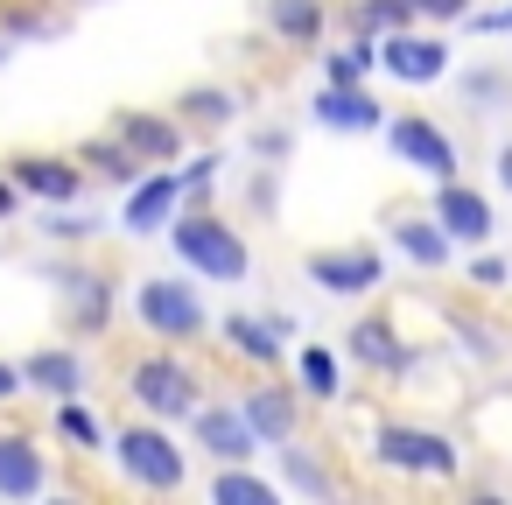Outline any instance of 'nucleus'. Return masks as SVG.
Masks as SVG:
<instances>
[{
	"label": "nucleus",
	"mask_w": 512,
	"mask_h": 505,
	"mask_svg": "<svg viewBox=\"0 0 512 505\" xmlns=\"http://www.w3.org/2000/svg\"><path fill=\"white\" fill-rule=\"evenodd\" d=\"M218 169H225L218 155H197V162L183 169V197H197V190H211V183H218Z\"/></svg>",
	"instance_id": "nucleus-31"
},
{
	"label": "nucleus",
	"mask_w": 512,
	"mask_h": 505,
	"mask_svg": "<svg viewBox=\"0 0 512 505\" xmlns=\"http://www.w3.org/2000/svg\"><path fill=\"white\" fill-rule=\"evenodd\" d=\"M22 393V365H0V400H15Z\"/></svg>",
	"instance_id": "nucleus-37"
},
{
	"label": "nucleus",
	"mask_w": 512,
	"mask_h": 505,
	"mask_svg": "<svg viewBox=\"0 0 512 505\" xmlns=\"http://www.w3.org/2000/svg\"><path fill=\"white\" fill-rule=\"evenodd\" d=\"M15 204H22V190H15L8 176H0V225H8V218H15Z\"/></svg>",
	"instance_id": "nucleus-36"
},
{
	"label": "nucleus",
	"mask_w": 512,
	"mask_h": 505,
	"mask_svg": "<svg viewBox=\"0 0 512 505\" xmlns=\"http://www.w3.org/2000/svg\"><path fill=\"white\" fill-rule=\"evenodd\" d=\"M267 29L288 43H316L323 36V0H267Z\"/></svg>",
	"instance_id": "nucleus-23"
},
{
	"label": "nucleus",
	"mask_w": 512,
	"mask_h": 505,
	"mask_svg": "<svg viewBox=\"0 0 512 505\" xmlns=\"http://www.w3.org/2000/svg\"><path fill=\"white\" fill-rule=\"evenodd\" d=\"M64 295H71V330H78V337H99V330L113 323V281L71 267V274H64Z\"/></svg>",
	"instance_id": "nucleus-16"
},
{
	"label": "nucleus",
	"mask_w": 512,
	"mask_h": 505,
	"mask_svg": "<svg viewBox=\"0 0 512 505\" xmlns=\"http://www.w3.org/2000/svg\"><path fill=\"white\" fill-rule=\"evenodd\" d=\"M176 204H183V176H169V169L141 176V183H134V197H127V232L176 225Z\"/></svg>",
	"instance_id": "nucleus-13"
},
{
	"label": "nucleus",
	"mask_w": 512,
	"mask_h": 505,
	"mask_svg": "<svg viewBox=\"0 0 512 505\" xmlns=\"http://www.w3.org/2000/svg\"><path fill=\"white\" fill-rule=\"evenodd\" d=\"M113 456H120V470H127L141 491H176V484H183V449L162 435V421H155V428H127V435L113 442Z\"/></svg>",
	"instance_id": "nucleus-5"
},
{
	"label": "nucleus",
	"mask_w": 512,
	"mask_h": 505,
	"mask_svg": "<svg viewBox=\"0 0 512 505\" xmlns=\"http://www.w3.org/2000/svg\"><path fill=\"white\" fill-rule=\"evenodd\" d=\"M316 120L330 134H379L386 127V106L365 92V85H323L316 92Z\"/></svg>",
	"instance_id": "nucleus-11"
},
{
	"label": "nucleus",
	"mask_w": 512,
	"mask_h": 505,
	"mask_svg": "<svg viewBox=\"0 0 512 505\" xmlns=\"http://www.w3.org/2000/svg\"><path fill=\"white\" fill-rule=\"evenodd\" d=\"M92 232H99L92 218H57V225H50V239H92Z\"/></svg>",
	"instance_id": "nucleus-35"
},
{
	"label": "nucleus",
	"mask_w": 512,
	"mask_h": 505,
	"mask_svg": "<svg viewBox=\"0 0 512 505\" xmlns=\"http://www.w3.org/2000/svg\"><path fill=\"white\" fill-rule=\"evenodd\" d=\"M372 64H379V50H372V43H344V50L323 64V78H330V85H365V78H372Z\"/></svg>",
	"instance_id": "nucleus-28"
},
{
	"label": "nucleus",
	"mask_w": 512,
	"mask_h": 505,
	"mask_svg": "<svg viewBox=\"0 0 512 505\" xmlns=\"http://www.w3.org/2000/svg\"><path fill=\"white\" fill-rule=\"evenodd\" d=\"M470 281H477V288H505V260H498V253L470 260Z\"/></svg>",
	"instance_id": "nucleus-33"
},
{
	"label": "nucleus",
	"mask_w": 512,
	"mask_h": 505,
	"mask_svg": "<svg viewBox=\"0 0 512 505\" xmlns=\"http://www.w3.org/2000/svg\"><path fill=\"white\" fill-rule=\"evenodd\" d=\"M470 505H505V498H498V491H477V498H470Z\"/></svg>",
	"instance_id": "nucleus-39"
},
{
	"label": "nucleus",
	"mask_w": 512,
	"mask_h": 505,
	"mask_svg": "<svg viewBox=\"0 0 512 505\" xmlns=\"http://www.w3.org/2000/svg\"><path fill=\"white\" fill-rule=\"evenodd\" d=\"M309 281L323 295H372L386 281V260L372 246H330V253H309Z\"/></svg>",
	"instance_id": "nucleus-8"
},
{
	"label": "nucleus",
	"mask_w": 512,
	"mask_h": 505,
	"mask_svg": "<svg viewBox=\"0 0 512 505\" xmlns=\"http://www.w3.org/2000/svg\"><path fill=\"white\" fill-rule=\"evenodd\" d=\"M379 71L400 78V85H435V78H449V43L442 36H414V29L379 36Z\"/></svg>",
	"instance_id": "nucleus-7"
},
{
	"label": "nucleus",
	"mask_w": 512,
	"mask_h": 505,
	"mask_svg": "<svg viewBox=\"0 0 512 505\" xmlns=\"http://www.w3.org/2000/svg\"><path fill=\"white\" fill-rule=\"evenodd\" d=\"M169 246H176V260H183L190 274H204V281H246V274H253L246 239H239L225 218H211V211L176 218V225H169Z\"/></svg>",
	"instance_id": "nucleus-1"
},
{
	"label": "nucleus",
	"mask_w": 512,
	"mask_h": 505,
	"mask_svg": "<svg viewBox=\"0 0 512 505\" xmlns=\"http://www.w3.org/2000/svg\"><path fill=\"white\" fill-rule=\"evenodd\" d=\"M8 183H15L22 197L71 204V197L85 190V169H78V162H64V155H15V162H8Z\"/></svg>",
	"instance_id": "nucleus-10"
},
{
	"label": "nucleus",
	"mask_w": 512,
	"mask_h": 505,
	"mask_svg": "<svg viewBox=\"0 0 512 505\" xmlns=\"http://www.w3.org/2000/svg\"><path fill=\"white\" fill-rule=\"evenodd\" d=\"M43 505H78V498H43Z\"/></svg>",
	"instance_id": "nucleus-40"
},
{
	"label": "nucleus",
	"mask_w": 512,
	"mask_h": 505,
	"mask_svg": "<svg viewBox=\"0 0 512 505\" xmlns=\"http://www.w3.org/2000/svg\"><path fill=\"white\" fill-rule=\"evenodd\" d=\"M386 141H393V155H400L407 169H421L428 183H449V176H456V148H449V134H442L435 120L400 113V120H386Z\"/></svg>",
	"instance_id": "nucleus-6"
},
{
	"label": "nucleus",
	"mask_w": 512,
	"mask_h": 505,
	"mask_svg": "<svg viewBox=\"0 0 512 505\" xmlns=\"http://www.w3.org/2000/svg\"><path fill=\"white\" fill-rule=\"evenodd\" d=\"M85 169H99V176H113V183H141L148 162H141L127 141H92V148H85Z\"/></svg>",
	"instance_id": "nucleus-24"
},
{
	"label": "nucleus",
	"mask_w": 512,
	"mask_h": 505,
	"mask_svg": "<svg viewBox=\"0 0 512 505\" xmlns=\"http://www.w3.org/2000/svg\"><path fill=\"white\" fill-rule=\"evenodd\" d=\"M113 134H120V141H127V148H134L148 169L183 155V134H176V120H155V113H120V120H113Z\"/></svg>",
	"instance_id": "nucleus-15"
},
{
	"label": "nucleus",
	"mask_w": 512,
	"mask_h": 505,
	"mask_svg": "<svg viewBox=\"0 0 512 505\" xmlns=\"http://www.w3.org/2000/svg\"><path fill=\"white\" fill-rule=\"evenodd\" d=\"M435 225H442L456 246H484V239H491V197L449 176V183H435Z\"/></svg>",
	"instance_id": "nucleus-9"
},
{
	"label": "nucleus",
	"mask_w": 512,
	"mask_h": 505,
	"mask_svg": "<svg viewBox=\"0 0 512 505\" xmlns=\"http://www.w3.org/2000/svg\"><path fill=\"white\" fill-rule=\"evenodd\" d=\"M211 505H281V491H274L267 477H253L246 463H225V470L211 477Z\"/></svg>",
	"instance_id": "nucleus-22"
},
{
	"label": "nucleus",
	"mask_w": 512,
	"mask_h": 505,
	"mask_svg": "<svg viewBox=\"0 0 512 505\" xmlns=\"http://www.w3.org/2000/svg\"><path fill=\"white\" fill-rule=\"evenodd\" d=\"M0 64H8V43H0Z\"/></svg>",
	"instance_id": "nucleus-41"
},
{
	"label": "nucleus",
	"mask_w": 512,
	"mask_h": 505,
	"mask_svg": "<svg viewBox=\"0 0 512 505\" xmlns=\"http://www.w3.org/2000/svg\"><path fill=\"white\" fill-rule=\"evenodd\" d=\"M239 414L253 421L260 442H295V400H288L281 386H253V393H239Z\"/></svg>",
	"instance_id": "nucleus-18"
},
{
	"label": "nucleus",
	"mask_w": 512,
	"mask_h": 505,
	"mask_svg": "<svg viewBox=\"0 0 512 505\" xmlns=\"http://www.w3.org/2000/svg\"><path fill=\"white\" fill-rule=\"evenodd\" d=\"M295 372H302V393L309 400H337V358L323 344H302L295 351Z\"/></svg>",
	"instance_id": "nucleus-25"
},
{
	"label": "nucleus",
	"mask_w": 512,
	"mask_h": 505,
	"mask_svg": "<svg viewBox=\"0 0 512 505\" xmlns=\"http://www.w3.org/2000/svg\"><path fill=\"white\" fill-rule=\"evenodd\" d=\"M407 8H414L421 22H463V8H470V0H407Z\"/></svg>",
	"instance_id": "nucleus-32"
},
{
	"label": "nucleus",
	"mask_w": 512,
	"mask_h": 505,
	"mask_svg": "<svg viewBox=\"0 0 512 505\" xmlns=\"http://www.w3.org/2000/svg\"><path fill=\"white\" fill-rule=\"evenodd\" d=\"M393 246H400V253H407L414 267H442L456 239H449V232H442L435 218H400V225H393Z\"/></svg>",
	"instance_id": "nucleus-20"
},
{
	"label": "nucleus",
	"mask_w": 512,
	"mask_h": 505,
	"mask_svg": "<svg viewBox=\"0 0 512 505\" xmlns=\"http://www.w3.org/2000/svg\"><path fill=\"white\" fill-rule=\"evenodd\" d=\"M134 309H141V323H148L155 337H169V344H183V337L204 330V295H197L190 281H176V274H148V281L134 288Z\"/></svg>",
	"instance_id": "nucleus-2"
},
{
	"label": "nucleus",
	"mask_w": 512,
	"mask_h": 505,
	"mask_svg": "<svg viewBox=\"0 0 512 505\" xmlns=\"http://www.w3.org/2000/svg\"><path fill=\"white\" fill-rule=\"evenodd\" d=\"M498 183H505V190H512V141H505V148H498Z\"/></svg>",
	"instance_id": "nucleus-38"
},
{
	"label": "nucleus",
	"mask_w": 512,
	"mask_h": 505,
	"mask_svg": "<svg viewBox=\"0 0 512 505\" xmlns=\"http://www.w3.org/2000/svg\"><path fill=\"white\" fill-rule=\"evenodd\" d=\"M421 15L407 8V0H365V8H358V29L365 36H400V29H414Z\"/></svg>",
	"instance_id": "nucleus-27"
},
{
	"label": "nucleus",
	"mask_w": 512,
	"mask_h": 505,
	"mask_svg": "<svg viewBox=\"0 0 512 505\" xmlns=\"http://www.w3.org/2000/svg\"><path fill=\"white\" fill-rule=\"evenodd\" d=\"M57 435L78 442V449H99V414L78 407V400H57Z\"/></svg>",
	"instance_id": "nucleus-29"
},
{
	"label": "nucleus",
	"mask_w": 512,
	"mask_h": 505,
	"mask_svg": "<svg viewBox=\"0 0 512 505\" xmlns=\"http://www.w3.org/2000/svg\"><path fill=\"white\" fill-rule=\"evenodd\" d=\"M190 428H197V442H204L218 463H246V456L260 449V435H253V421H246L239 407H197Z\"/></svg>",
	"instance_id": "nucleus-12"
},
{
	"label": "nucleus",
	"mask_w": 512,
	"mask_h": 505,
	"mask_svg": "<svg viewBox=\"0 0 512 505\" xmlns=\"http://www.w3.org/2000/svg\"><path fill=\"white\" fill-rule=\"evenodd\" d=\"M372 456L386 470H414V477H449L456 470V442L435 435V428H407V421H386L372 435Z\"/></svg>",
	"instance_id": "nucleus-4"
},
{
	"label": "nucleus",
	"mask_w": 512,
	"mask_h": 505,
	"mask_svg": "<svg viewBox=\"0 0 512 505\" xmlns=\"http://www.w3.org/2000/svg\"><path fill=\"white\" fill-rule=\"evenodd\" d=\"M281 463H288V477H295V484H302L309 498H330V477H323V470H316V463H309L302 449H281Z\"/></svg>",
	"instance_id": "nucleus-30"
},
{
	"label": "nucleus",
	"mask_w": 512,
	"mask_h": 505,
	"mask_svg": "<svg viewBox=\"0 0 512 505\" xmlns=\"http://www.w3.org/2000/svg\"><path fill=\"white\" fill-rule=\"evenodd\" d=\"M225 344L239 358H253V365H274L281 358V323H267V316H225Z\"/></svg>",
	"instance_id": "nucleus-21"
},
{
	"label": "nucleus",
	"mask_w": 512,
	"mask_h": 505,
	"mask_svg": "<svg viewBox=\"0 0 512 505\" xmlns=\"http://www.w3.org/2000/svg\"><path fill=\"white\" fill-rule=\"evenodd\" d=\"M22 379H29L36 393H50V400H78V393H85V358H78V351H36V358L22 365Z\"/></svg>",
	"instance_id": "nucleus-17"
},
{
	"label": "nucleus",
	"mask_w": 512,
	"mask_h": 505,
	"mask_svg": "<svg viewBox=\"0 0 512 505\" xmlns=\"http://www.w3.org/2000/svg\"><path fill=\"white\" fill-rule=\"evenodd\" d=\"M232 113H239V99H232V92H218V85L183 92V120H197V127H225Z\"/></svg>",
	"instance_id": "nucleus-26"
},
{
	"label": "nucleus",
	"mask_w": 512,
	"mask_h": 505,
	"mask_svg": "<svg viewBox=\"0 0 512 505\" xmlns=\"http://www.w3.org/2000/svg\"><path fill=\"white\" fill-rule=\"evenodd\" d=\"M0 498H43V449L29 435H0Z\"/></svg>",
	"instance_id": "nucleus-14"
},
{
	"label": "nucleus",
	"mask_w": 512,
	"mask_h": 505,
	"mask_svg": "<svg viewBox=\"0 0 512 505\" xmlns=\"http://www.w3.org/2000/svg\"><path fill=\"white\" fill-rule=\"evenodd\" d=\"M351 358L372 365V372H407V344H400L393 323H379V316H365V323L351 330Z\"/></svg>",
	"instance_id": "nucleus-19"
},
{
	"label": "nucleus",
	"mask_w": 512,
	"mask_h": 505,
	"mask_svg": "<svg viewBox=\"0 0 512 505\" xmlns=\"http://www.w3.org/2000/svg\"><path fill=\"white\" fill-rule=\"evenodd\" d=\"M127 393H134V407H148L155 421H190L204 400H197V372L183 365V358H141L134 365V379H127Z\"/></svg>",
	"instance_id": "nucleus-3"
},
{
	"label": "nucleus",
	"mask_w": 512,
	"mask_h": 505,
	"mask_svg": "<svg viewBox=\"0 0 512 505\" xmlns=\"http://www.w3.org/2000/svg\"><path fill=\"white\" fill-rule=\"evenodd\" d=\"M470 29H477V36H512V8H491V15H477Z\"/></svg>",
	"instance_id": "nucleus-34"
}]
</instances>
